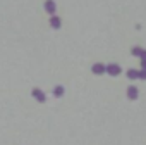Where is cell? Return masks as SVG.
<instances>
[{
    "mask_svg": "<svg viewBox=\"0 0 146 145\" xmlns=\"http://www.w3.org/2000/svg\"><path fill=\"white\" fill-rule=\"evenodd\" d=\"M120 66L119 64H108V66H105V72H108V75H112V76H119L120 75Z\"/></svg>",
    "mask_w": 146,
    "mask_h": 145,
    "instance_id": "obj_1",
    "label": "cell"
},
{
    "mask_svg": "<svg viewBox=\"0 0 146 145\" xmlns=\"http://www.w3.org/2000/svg\"><path fill=\"white\" fill-rule=\"evenodd\" d=\"M45 11H46L50 16H53V14L57 12V4L53 2V0H45Z\"/></svg>",
    "mask_w": 146,
    "mask_h": 145,
    "instance_id": "obj_2",
    "label": "cell"
},
{
    "mask_svg": "<svg viewBox=\"0 0 146 145\" xmlns=\"http://www.w3.org/2000/svg\"><path fill=\"white\" fill-rule=\"evenodd\" d=\"M131 54L134 57H139V59H146V48H141V47H132Z\"/></svg>",
    "mask_w": 146,
    "mask_h": 145,
    "instance_id": "obj_3",
    "label": "cell"
},
{
    "mask_svg": "<svg viewBox=\"0 0 146 145\" xmlns=\"http://www.w3.org/2000/svg\"><path fill=\"white\" fill-rule=\"evenodd\" d=\"M50 26H52V28H53V30H58V28H60V26H62V21H60V17H58V16H55V14H53V16H52V17H50Z\"/></svg>",
    "mask_w": 146,
    "mask_h": 145,
    "instance_id": "obj_4",
    "label": "cell"
},
{
    "mask_svg": "<svg viewBox=\"0 0 146 145\" xmlns=\"http://www.w3.org/2000/svg\"><path fill=\"white\" fill-rule=\"evenodd\" d=\"M31 95H33V97H35L38 102H45V99H46V97H45V93H43L40 88H35V90L31 92Z\"/></svg>",
    "mask_w": 146,
    "mask_h": 145,
    "instance_id": "obj_5",
    "label": "cell"
},
{
    "mask_svg": "<svg viewBox=\"0 0 146 145\" xmlns=\"http://www.w3.org/2000/svg\"><path fill=\"white\" fill-rule=\"evenodd\" d=\"M137 95H139V92H137L136 87H129V88H127V97H129L131 100H136Z\"/></svg>",
    "mask_w": 146,
    "mask_h": 145,
    "instance_id": "obj_6",
    "label": "cell"
},
{
    "mask_svg": "<svg viewBox=\"0 0 146 145\" xmlns=\"http://www.w3.org/2000/svg\"><path fill=\"white\" fill-rule=\"evenodd\" d=\"M91 71L95 72V75H103L105 72V64H93V67H91Z\"/></svg>",
    "mask_w": 146,
    "mask_h": 145,
    "instance_id": "obj_7",
    "label": "cell"
},
{
    "mask_svg": "<svg viewBox=\"0 0 146 145\" xmlns=\"http://www.w3.org/2000/svg\"><path fill=\"white\" fill-rule=\"evenodd\" d=\"M127 78L129 80H139V71L137 69H129L127 71Z\"/></svg>",
    "mask_w": 146,
    "mask_h": 145,
    "instance_id": "obj_8",
    "label": "cell"
},
{
    "mask_svg": "<svg viewBox=\"0 0 146 145\" xmlns=\"http://www.w3.org/2000/svg\"><path fill=\"white\" fill-rule=\"evenodd\" d=\"M53 95L55 97H62L64 95V87H55L53 88Z\"/></svg>",
    "mask_w": 146,
    "mask_h": 145,
    "instance_id": "obj_9",
    "label": "cell"
},
{
    "mask_svg": "<svg viewBox=\"0 0 146 145\" xmlns=\"http://www.w3.org/2000/svg\"><path fill=\"white\" fill-rule=\"evenodd\" d=\"M139 78H141V80H146V71H144V69L139 71Z\"/></svg>",
    "mask_w": 146,
    "mask_h": 145,
    "instance_id": "obj_10",
    "label": "cell"
},
{
    "mask_svg": "<svg viewBox=\"0 0 146 145\" xmlns=\"http://www.w3.org/2000/svg\"><path fill=\"white\" fill-rule=\"evenodd\" d=\"M141 69L146 71V59H141Z\"/></svg>",
    "mask_w": 146,
    "mask_h": 145,
    "instance_id": "obj_11",
    "label": "cell"
}]
</instances>
